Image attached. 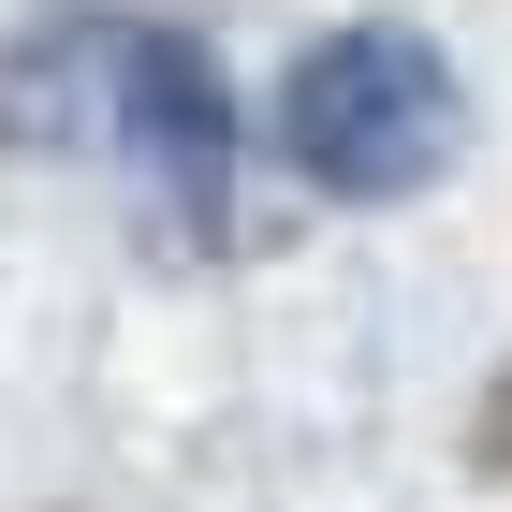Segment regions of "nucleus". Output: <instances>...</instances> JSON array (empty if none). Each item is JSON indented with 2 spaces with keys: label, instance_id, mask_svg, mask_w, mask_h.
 <instances>
[{
  "label": "nucleus",
  "instance_id": "obj_1",
  "mask_svg": "<svg viewBox=\"0 0 512 512\" xmlns=\"http://www.w3.org/2000/svg\"><path fill=\"white\" fill-rule=\"evenodd\" d=\"M264 132H278V161L322 205H425L469 161V74L410 15H352V30H322V44L278 59Z\"/></svg>",
  "mask_w": 512,
  "mask_h": 512
},
{
  "label": "nucleus",
  "instance_id": "obj_2",
  "mask_svg": "<svg viewBox=\"0 0 512 512\" xmlns=\"http://www.w3.org/2000/svg\"><path fill=\"white\" fill-rule=\"evenodd\" d=\"M88 147L161 205L176 249H235V176H249V103L220 74V44L176 15H118L103 0V74H88Z\"/></svg>",
  "mask_w": 512,
  "mask_h": 512
},
{
  "label": "nucleus",
  "instance_id": "obj_3",
  "mask_svg": "<svg viewBox=\"0 0 512 512\" xmlns=\"http://www.w3.org/2000/svg\"><path fill=\"white\" fill-rule=\"evenodd\" d=\"M88 74H103V0H30L0 44V161L88 147Z\"/></svg>",
  "mask_w": 512,
  "mask_h": 512
},
{
  "label": "nucleus",
  "instance_id": "obj_4",
  "mask_svg": "<svg viewBox=\"0 0 512 512\" xmlns=\"http://www.w3.org/2000/svg\"><path fill=\"white\" fill-rule=\"evenodd\" d=\"M469 469L512 483V366H483V395H469Z\"/></svg>",
  "mask_w": 512,
  "mask_h": 512
}]
</instances>
